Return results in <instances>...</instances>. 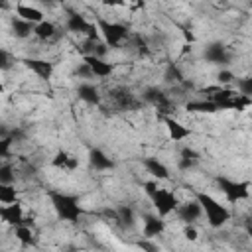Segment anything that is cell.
Returning <instances> with one entry per match:
<instances>
[{
    "label": "cell",
    "instance_id": "obj_3",
    "mask_svg": "<svg viewBox=\"0 0 252 252\" xmlns=\"http://www.w3.org/2000/svg\"><path fill=\"white\" fill-rule=\"evenodd\" d=\"M195 199H197V203L201 205L203 215H205L209 226L220 228V226H224V224L230 220V211H228L224 205H220L213 195H209V193H205V191H195Z\"/></svg>",
    "mask_w": 252,
    "mask_h": 252
},
{
    "label": "cell",
    "instance_id": "obj_20",
    "mask_svg": "<svg viewBox=\"0 0 252 252\" xmlns=\"http://www.w3.org/2000/svg\"><path fill=\"white\" fill-rule=\"evenodd\" d=\"M10 30H12L14 37H18V39H28V37L33 35V32H35V24H30V22H26V20L14 16V18L10 20Z\"/></svg>",
    "mask_w": 252,
    "mask_h": 252
},
{
    "label": "cell",
    "instance_id": "obj_5",
    "mask_svg": "<svg viewBox=\"0 0 252 252\" xmlns=\"http://www.w3.org/2000/svg\"><path fill=\"white\" fill-rule=\"evenodd\" d=\"M215 181L228 203H238V201H244L250 197V187H252L250 181H236L226 175H219Z\"/></svg>",
    "mask_w": 252,
    "mask_h": 252
},
{
    "label": "cell",
    "instance_id": "obj_30",
    "mask_svg": "<svg viewBox=\"0 0 252 252\" xmlns=\"http://www.w3.org/2000/svg\"><path fill=\"white\" fill-rule=\"evenodd\" d=\"M236 91L244 96H250L252 98V75L250 77H242V79H236Z\"/></svg>",
    "mask_w": 252,
    "mask_h": 252
},
{
    "label": "cell",
    "instance_id": "obj_6",
    "mask_svg": "<svg viewBox=\"0 0 252 252\" xmlns=\"http://www.w3.org/2000/svg\"><path fill=\"white\" fill-rule=\"evenodd\" d=\"M142 100L146 104H152L156 108V112L161 114V118L163 116H171V112L175 110V102L159 87H146L144 93H142Z\"/></svg>",
    "mask_w": 252,
    "mask_h": 252
},
{
    "label": "cell",
    "instance_id": "obj_38",
    "mask_svg": "<svg viewBox=\"0 0 252 252\" xmlns=\"http://www.w3.org/2000/svg\"><path fill=\"white\" fill-rule=\"evenodd\" d=\"M179 158H189V159H195V161H199V154L193 150V148H181V152H179Z\"/></svg>",
    "mask_w": 252,
    "mask_h": 252
},
{
    "label": "cell",
    "instance_id": "obj_40",
    "mask_svg": "<svg viewBox=\"0 0 252 252\" xmlns=\"http://www.w3.org/2000/svg\"><path fill=\"white\" fill-rule=\"evenodd\" d=\"M67 252H79V250H75V248H71V250H67Z\"/></svg>",
    "mask_w": 252,
    "mask_h": 252
},
{
    "label": "cell",
    "instance_id": "obj_12",
    "mask_svg": "<svg viewBox=\"0 0 252 252\" xmlns=\"http://www.w3.org/2000/svg\"><path fill=\"white\" fill-rule=\"evenodd\" d=\"M175 215H177V219H179L183 224H193V222H197V220L203 217V209H201V205H199L197 199H195V201L179 203Z\"/></svg>",
    "mask_w": 252,
    "mask_h": 252
},
{
    "label": "cell",
    "instance_id": "obj_27",
    "mask_svg": "<svg viewBox=\"0 0 252 252\" xmlns=\"http://www.w3.org/2000/svg\"><path fill=\"white\" fill-rule=\"evenodd\" d=\"M165 81L167 83H177V85H183V87H191V83L185 81V77L181 75V71L177 69L175 63H169L167 69H165Z\"/></svg>",
    "mask_w": 252,
    "mask_h": 252
},
{
    "label": "cell",
    "instance_id": "obj_32",
    "mask_svg": "<svg viewBox=\"0 0 252 252\" xmlns=\"http://www.w3.org/2000/svg\"><path fill=\"white\" fill-rule=\"evenodd\" d=\"M132 39V43H134V47H136V51H138V55H148L150 53V49H148V43H146V39L142 37V35H132L130 37Z\"/></svg>",
    "mask_w": 252,
    "mask_h": 252
},
{
    "label": "cell",
    "instance_id": "obj_13",
    "mask_svg": "<svg viewBox=\"0 0 252 252\" xmlns=\"http://www.w3.org/2000/svg\"><path fill=\"white\" fill-rule=\"evenodd\" d=\"M165 230V220L159 215H144L142 217V234L144 238L154 240L156 236H159Z\"/></svg>",
    "mask_w": 252,
    "mask_h": 252
},
{
    "label": "cell",
    "instance_id": "obj_21",
    "mask_svg": "<svg viewBox=\"0 0 252 252\" xmlns=\"http://www.w3.org/2000/svg\"><path fill=\"white\" fill-rule=\"evenodd\" d=\"M16 16L30 22V24H35V26L43 22V12L35 6H28V4H18L16 6Z\"/></svg>",
    "mask_w": 252,
    "mask_h": 252
},
{
    "label": "cell",
    "instance_id": "obj_19",
    "mask_svg": "<svg viewBox=\"0 0 252 252\" xmlns=\"http://www.w3.org/2000/svg\"><path fill=\"white\" fill-rule=\"evenodd\" d=\"M146 171L154 177V179H169V169L163 161H159L158 158H144L142 159Z\"/></svg>",
    "mask_w": 252,
    "mask_h": 252
},
{
    "label": "cell",
    "instance_id": "obj_15",
    "mask_svg": "<svg viewBox=\"0 0 252 252\" xmlns=\"http://www.w3.org/2000/svg\"><path fill=\"white\" fill-rule=\"evenodd\" d=\"M89 163H91V167L96 169V171H110V169L116 167L114 159L108 158V156H106L102 150H98V148H93V150L89 152Z\"/></svg>",
    "mask_w": 252,
    "mask_h": 252
},
{
    "label": "cell",
    "instance_id": "obj_2",
    "mask_svg": "<svg viewBox=\"0 0 252 252\" xmlns=\"http://www.w3.org/2000/svg\"><path fill=\"white\" fill-rule=\"evenodd\" d=\"M144 193L148 195V199L152 201V205H154V209L158 211V215L159 217H167V215H171V213H175L177 211V207H179V199L175 197V193L173 191H169V189H161L159 185H158V181H144Z\"/></svg>",
    "mask_w": 252,
    "mask_h": 252
},
{
    "label": "cell",
    "instance_id": "obj_9",
    "mask_svg": "<svg viewBox=\"0 0 252 252\" xmlns=\"http://www.w3.org/2000/svg\"><path fill=\"white\" fill-rule=\"evenodd\" d=\"M203 57H205L207 63L219 65L220 69H226V65H228L230 59H232L228 47H226L224 43H220V41H211V43H207L205 49H203Z\"/></svg>",
    "mask_w": 252,
    "mask_h": 252
},
{
    "label": "cell",
    "instance_id": "obj_1",
    "mask_svg": "<svg viewBox=\"0 0 252 252\" xmlns=\"http://www.w3.org/2000/svg\"><path fill=\"white\" fill-rule=\"evenodd\" d=\"M49 201H51V207L55 211V215L61 219V220H67V222H79V219L83 217V207H81V201L77 195L73 193H63V191H57V189H51L49 193Z\"/></svg>",
    "mask_w": 252,
    "mask_h": 252
},
{
    "label": "cell",
    "instance_id": "obj_29",
    "mask_svg": "<svg viewBox=\"0 0 252 252\" xmlns=\"http://www.w3.org/2000/svg\"><path fill=\"white\" fill-rule=\"evenodd\" d=\"M14 181H16L14 167L10 163H2L0 165V185H14Z\"/></svg>",
    "mask_w": 252,
    "mask_h": 252
},
{
    "label": "cell",
    "instance_id": "obj_35",
    "mask_svg": "<svg viewBox=\"0 0 252 252\" xmlns=\"http://www.w3.org/2000/svg\"><path fill=\"white\" fill-rule=\"evenodd\" d=\"M197 163H199V161H195V159H189V158H179V159H177V167H179L181 171L193 169Z\"/></svg>",
    "mask_w": 252,
    "mask_h": 252
},
{
    "label": "cell",
    "instance_id": "obj_18",
    "mask_svg": "<svg viewBox=\"0 0 252 252\" xmlns=\"http://www.w3.org/2000/svg\"><path fill=\"white\" fill-rule=\"evenodd\" d=\"M77 96H79L83 102L93 104V106H98L100 100H102L100 91H98L94 85H91V83H81V85L77 87Z\"/></svg>",
    "mask_w": 252,
    "mask_h": 252
},
{
    "label": "cell",
    "instance_id": "obj_11",
    "mask_svg": "<svg viewBox=\"0 0 252 252\" xmlns=\"http://www.w3.org/2000/svg\"><path fill=\"white\" fill-rule=\"evenodd\" d=\"M22 63L41 81H49L53 75V63L47 59H37V57H26L22 59Z\"/></svg>",
    "mask_w": 252,
    "mask_h": 252
},
{
    "label": "cell",
    "instance_id": "obj_7",
    "mask_svg": "<svg viewBox=\"0 0 252 252\" xmlns=\"http://www.w3.org/2000/svg\"><path fill=\"white\" fill-rule=\"evenodd\" d=\"M65 26H67V30L73 32V33H83L85 39H91V41H100V39H102L98 28H96V24H94V22H89V20H87L83 14H79V12H71V14L67 16Z\"/></svg>",
    "mask_w": 252,
    "mask_h": 252
},
{
    "label": "cell",
    "instance_id": "obj_36",
    "mask_svg": "<svg viewBox=\"0 0 252 252\" xmlns=\"http://www.w3.org/2000/svg\"><path fill=\"white\" fill-rule=\"evenodd\" d=\"M75 75H77V77H85V79L94 77V75H93V71H91V67H89L87 63H81V65L75 69Z\"/></svg>",
    "mask_w": 252,
    "mask_h": 252
},
{
    "label": "cell",
    "instance_id": "obj_23",
    "mask_svg": "<svg viewBox=\"0 0 252 252\" xmlns=\"http://www.w3.org/2000/svg\"><path fill=\"white\" fill-rule=\"evenodd\" d=\"M185 108L189 112H203V114H213V112H219V104H215L213 100H207V98H199V100H189L185 104Z\"/></svg>",
    "mask_w": 252,
    "mask_h": 252
},
{
    "label": "cell",
    "instance_id": "obj_34",
    "mask_svg": "<svg viewBox=\"0 0 252 252\" xmlns=\"http://www.w3.org/2000/svg\"><path fill=\"white\" fill-rule=\"evenodd\" d=\"M136 246H138V248H142L144 252H159L158 244H154L150 238H142V240H138V242H136Z\"/></svg>",
    "mask_w": 252,
    "mask_h": 252
},
{
    "label": "cell",
    "instance_id": "obj_8",
    "mask_svg": "<svg viewBox=\"0 0 252 252\" xmlns=\"http://www.w3.org/2000/svg\"><path fill=\"white\" fill-rule=\"evenodd\" d=\"M108 100L118 108V110H140L144 100L138 98L130 89L126 87H114L108 91Z\"/></svg>",
    "mask_w": 252,
    "mask_h": 252
},
{
    "label": "cell",
    "instance_id": "obj_39",
    "mask_svg": "<svg viewBox=\"0 0 252 252\" xmlns=\"http://www.w3.org/2000/svg\"><path fill=\"white\" fill-rule=\"evenodd\" d=\"M244 228H246V232H248V236H252V219H248V220H246V224H244Z\"/></svg>",
    "mask_w": 252,
    "mask_h": 252
},
{
    "label": "cell",
    "instance_id": "obj_24",
    "mask_svg": "<svg viewBox=\"0 0 252 252\" xmlns=\"http://www.w3.org/2000/svg\"><path fill=\"white\" fill-rule=\"evenodd\" d=\"M116 222L122 224V226H126V228H132L136 224V213H134V209L128 207V205L116 207Z\"/></svg>",
    "mask_w": 252,
    "mask_h": 252
},
{
    "label": "cell",
    "instance_id": "obj_26",
    "mask_svg": "<svg viewBox=\"0 0 252 252\" xmlns=\"http://www.w3.org/2000/svg\"><path fill=\"white\" fill-rule=\"evenodd\" d=\"M33 35H35L39 41H49V39H53V37L57 35V26H55L53 22L43 20L41 24H37V26H35Z\"/></svg>",
    "mask_w": 252,
    "mask_h": 252
},
{
    "label": "cell",
    "instance_id": "obj_10",
    "mask_svg": "<svg viewBox=\"0 0 252 252\" xmlns=\"http://www.w3.org/2000/svg\"><path fill=\"white\" fill-rule=\"evenodd\" d=\"M0 219L10 224V226H22V224H28V226H33V222H30L26 217H24V209H22V203H12V205H2L0 207Z\"/></svg>",
    "mask_w": 252,
    "mask_h": 252
},
{
    "label": "cell",
    "instance_id": "obj_17",
    "mask_svg": "<svg viewBox=\"0 0 252 252\" xmlns=\"http://www.w3.org/2000/svg\"><path fill=\"white\" fill-rule=\"evenodd\" d=\"M163 124H165V128H167V134H169V138L173 140V142H181V140H185V138H189L193 132L187 128V126H183L179 120H175L173 116H163Z\"/></svg>",
    "mask_w": 252,
    "mask_h": 252
},
{
    "label": "cell",
    "instance_id": "obj_37",
    "mask_svg": "<svg viewBox=\"0 0 252 252\" xmlns=\"http://www.w3.org/2000/svg\"><path fill=\"white\" fill-rule=\"evenodd\" d=\"M183 236H185L189 242H195L199 234H197V230H195L193 224H185V226H183Z\"/></svg>",
    "mask_w": 252,
    "mask_h": 252
},
{
    "label": "cell",
    "instance_id": "obj_14",
    "mask_svg": "<svg viewBox=\"0 0 252 252\" xmlns=\"http://www.w3.org/2000/svg\"><path fill=\"white\" fill-rule=\"evenodd\" d=\"M51 165L61 171H75L79 167V159L73 154H69L67 150H57L55 156L51 158Z\"/></svg>",
    "mask_w": 252,
    "mask_h": 252
},
{
    "label": "cell",
    "instance_id": "obj_33",
    "mask_svg": "<svg viewBox=\"0 0 252 252\" xmlns=\"http://www.w3.org/2000/svg\"><path fill=\"white\" fill-rule=\"evenodd\" d=\"M217 81L220 83V87H224V85H228V83H234L236 77H234L232 71H228V69H220V71L217 73Z\"/></svg>",
    "mask_w": 252,
    "mask_h": 252
},
{
    "label": "cell",
    "instance_id": "obj_16",
    "mask_svg": "<svg viewBox=\"0 0 252 252\" xmlns=\"http://www.w3.org/2000/svg\"><path fill=\"white\" fill-rule=\"evenodd\" d=\"M83 63H87V65L91 67L93 75H94V77H100V79L110 77L112 71H114V65H112V63H108V61H104V59H98V57H93V55H85V57H83Z\"/></svg>",
    "mask_w": 252,
    "mask_h": 252
},
{
    "label": "cell",
    "instance_id": "obj_22",
    "mask_svg": "<svg viewBox=\"0 0 252 252\" xmlns=\"http://www.w3.org/2000/svg\"><path fill=\"white\" fill-rule=\"evenodd\" d=\"M248 106H252V98L250 96H244L240 93H236L230 100L222 102L220 104V110H236V112H244Z\"/></svg>",
    "mask_w": 252,
    "mask_h": 252
},
{
    "label": "cell",
    "instance_id": "obj_31",
    "mask_svg": "<svg viewBox=\"0 0 252 252\" xmlns=\"http://www.w3.org/2000/svg\"><path fill=\"white\" fill-rule=\"evenodd\" d=\"M14 63H16V57L8 49H0V69L2 71H10Z\"/></svg>",
    "mask_w": 252,
    "mask_h": 252
},
{
    "label": "cell",
    "instance_id": "obj_4",
    "mask_svg": "<svg viewBox=\"0 0 252 252\" xmlns=\"http://www.w3.org/2000/svg\"><path fill=\"white\" fill-rule=\"evenodd\" d=\"M94 24H96V28L100 32L102 41L108 47H120L124 41H128L132 37L130 35V28L120 24V22H110V20H104L102 16H96Z\"/></svg>",
    "mask_w": 252,
    "mask_h": 252
},
{
    "label": "cell",
    "instance_id": "obj_28",
    "mask_svg": "<svg viewBox=\"0 0 252 252\" xmlns=\"http://www.w3.org/2000/svg\"><path fill=\"white\" fill-rule=\"evenodd\" d=\"M0 203H2V205L18 203V191H16V185H0Z\"/></svg>",
    "mask_w": 252,
    "mask_h": 252
},
{
    "label": "cell",
    "instance_id": "obj_25",
    "mask_svg": "<svg viewBox=\"0 0 252 252\" xmlns=\"http://www.w3.org/2000/svg\"><path fill=\"white\" fill-rule=\"evenodd\" d=\"M14 234H16V240H18L22 246H26V248L37 244V238H35V234L32 232V226H28V224L16 226V228H14Z\"/></svg>",
    "mask_w": 252,
    "mask_h": 252
}]
</instances>
